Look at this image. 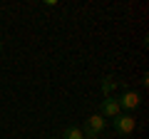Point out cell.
Instances as JSON below:
<instances>
[{
    "mask_svg": "<svg viewBox=\"0 0 149 139\" xmlns=\"http://www.w3.org/2000/svg\"><path fill=\"white\" fill-rule=\"evenodd\" d=\"M87 129H90V132H95V134H100L102 129L107 127V119L102 117V114H92L90 119H87V124H85Z\"/></svg>",
    "mask_w": 149,
    "mask_h": 139,
    "instance_id": "277c9868",
    "label": "cell"
},
{
    "mask_svg": "<svg viewBox=\"0 0 149 139\" xmlns=\"http://www.w3.org/2000/svg\"><path fill=\"white\" fill-rule=\"evenodd\" d=\"M100 114L104 119H114L117 114H122V107H119V102L114 97H104L102 99V107H100Z\"/></svg>",
    "mask_w": 149,
    "mask_h": 139,
    "instance_id": "7a4b0ae2",
    "label": "cell"
},
{
    "mask_svg": "<svg viewBox=\"0 0 149 139\" xmlns=\"http://www.w3.org/2000/svg\"><path fill=\"white\" fill-rule=\"evenodd\" d=\"M0 52H3V40H0Z\"/></svg>",
    "mask_w": 149,
    "mask_h": 139,
    "instance_id": "52a82bcc",
    "label": "cell"
},
{
    "mask_svg": "<svg viewBox=\"0 0 149 139\" xmlns=\"http://www.w3.org/2000/svg\"><path fill=\"white\" fill-rule=\"evenodd\" d=\"M60 139H82V127H74V124H70V127L62 129V137Z\"/></svg>",
    "mask_w": 149,
    "mask_h": 139,
    "instance_id": "8992f818",
    "label": "cell"
},
{
    "mask_svg": "<svg viewBox=\"0 0 149 139\" xmlns=\"http://www.w3.org/2000/svg\"><path fill=\"white\" fill-rule=\"evenodd\" d=\"M117 102H119V107H122V109H137L142 99H139V95H137V92L127 90V92H122V97H119Z\"/></svg>",
    "mask_w": 149,
    "mask_h": 139,
    "instance_id": "3957f363",
    "label": "cell"
},
{
    "mask_svg": "<svg viewBox=\"0 0 149 139\" xmlns=\"http://www.w3.org/2000/svg\"><path fill=\"white\" fill-rule=\"evenodd\" d=\"M100 90H102V95L104 97H112V92L117 90V80H114V77H102V82H100Z\"/></svg>",
    "mask_w": 149,
    "mask_h": 139,
    "instance_id": "5b68a950",
    "label": "cell"
},
{
    "mask_svg": "<svg viewBox=\"0 0 149 139\" xmlns=\"http://www.w3.org/2000/svg\"><path fill=\"white\" fill-rule=\"evenodd\" d=\"M134 127H137V119H134L132 114H117V117H114V132L122 134V137L132 134Z\"/></svg>",
    "mask_w": 149,
    "mask_h": 139,
    "instance_id": "6da1fadb",
    "label": "cell"
},
{
    "mask_svg": "<svg viewBox=\"0 0 149 139\" xmlns=\"http://www.w3.org/2000/svg\"><path fill=\"white\" fill-rule=\"evenodd\" d=\"M52 139H57V137H52Z\"/></svg>",
    "mask_w": 149,
    "mask_h": 139,
    "instance_id": "ba28073f",
    "label": "cell"
}]
</instances>
